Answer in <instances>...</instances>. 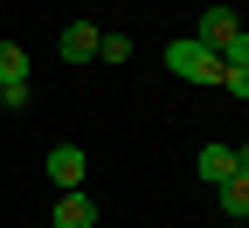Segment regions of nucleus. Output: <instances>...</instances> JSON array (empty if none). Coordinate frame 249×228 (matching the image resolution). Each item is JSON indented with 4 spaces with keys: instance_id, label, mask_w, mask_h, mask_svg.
<instances>
[{
    "instance_id": "obj_1",
    "label": "nucleus",
    "mask_w": 249,
    "mask_h": 228,
    "mask_svg": "<svg viewBox=\"0 0 249 228\" xmlns=\"http://www.w3.org/2000/svg\"><path fill=\"white\" fill-rule=\"evenodd\" d=\"M160 62H166L180 83H201V90H214V83H222V55H214L208 42H194V35H180V42H173Z\"/></svg>"
},
{
    "instance_id": "obj_2",
    "label": "nucleus",
    "mask_w": 249,
    "mask_h": 228,
    "mask_svg": "<svg viewBox=\"0 0 249 228\" xmlns=\"http://www.w3.org/2000/svg\"><path fill=\"white\" fill-rule=\"evenodd\" d=\"M49 228H97V193H83V187H70L55 201V221Z\"/></svg>"
},
{
    "instance_id": "obj_3",
    "label": "nucleus",
    "mask_w": 249,
    "mask_h": 228,
    "mask_svg": "<svg viewBox=\"0 0 249 228\" xmlns=\"http://www.w3.org/2000/svg\"><path fill=\"white\" fill-rule=\"evenodd\" d=\"M194 166H201V180H208V187H229V180H235V145H222V139H208Z\"/></svg>"
},
{
    "instance_id": "obj_4",
    "label": "nucleus",
    "mask_w": 249,
    "mask_h": 228,
    "mask_svg": "<svg viewBox=\"0 0 249 228\" xmlns=\"http://www.w3.org/2000/svg\"><path fill=\"white\" fill-rule=\"evenodd\" d=\"M97 42H104V35H97L90 21H70V28H62V42H55V49H62V62H97Z\"/></svg>"
},
{
    "instance_id": "obj_5",
    "label": "nucleus",
    "mask_w": 249,
    "mask_h": 228,
    "mask_svg": "<svg viewBox=\"0 0 249 228\" xmlns=\"http://www.w3.org/2000/svg\"><path fill=\"white\" fill-rule=\"evenodd\" d=\"M235 7H201V28H194V42H208V49H222L229 35H235Z\"/></svg>"
},
{
    "instance_id": "obj_6",
    "label": "nucleus",
    "mask_w": 249,
    "mask_h": 228,
    "mask_svg": "<svg viewBox=\"0 0 249 228\" xmlns=\"http://www.w3.org/2000/svg\"><path fill=\"white\" fill-rule=\"evenodd\" d=\"M49 180H55L62 193L83 187V152H76V145H55V152H49Z\"/></svg>"
},
{
    "instance_id": "obj_7",
    "label": "nucleus",
    "mask_w": 249,
    "mask_h": 228,
    "mask_svg": "<svg viewBox=\"0 0 249 228\" xmlns=\"http://www.w3.org/2000/svg\"><path fill=\"white\" fill-rule=\"evenodd\" d=\"M214 201H222L229 221H249V173H235L229 187H214Z\"/></svg>"
},
{
    "instance_id": "obj_8",
    "label": "nucleus",
    "mask_w": 249,
    "mask_h": 228,
    "mask_svg": "<svg viewBox=\"0 0 249 228\" xmlns=\"http://www.w3.org/2000/svg\"><path fill=\"white\" fill-rule=\"evenodd\" d=\"M0 83H28V49L21 42H0Z\"/></svg>"
},
{
    "instance_id": "obj_9",
    "label": "nucleus",
    "mask_w": 249,
    "mask_h": 228,
    "mask_svg": "<svg viewBox=\"0 0 249 228\" xmlns=\"http://www.w3.org/2000/svg\"><path fill=\"white\" fill-rule=\"evenodd\" d=\"M222 90L235 97V104H249V62H229V70H222Z\"/></svg>"
},
{
    "instance_id": "obj_10",
    "label": "nucleus",
    "mask_w": 249,
    "mask_h": 228,
    "mask_svg": "<svg viewBox=\"0 0 249 228\" xmlns=\"http://www.w3.org/2000/svg\"><path fill=\"white\" fill-rule=\"evenodd\" d=\"M214 55H222V70H229V62H249V28H235V35L214 49Z\"/></svg>"
},
{
    "instance_id": "obj_11",
    "label": "nucleus",
    "mask_w": 249,
    "mask_h": 228,
    "mask_svg": "<svg viewBox=\"0 0 249 228\" xmlns=\"http://www.w3.org/2000/svg\"><path fill=\"white\" fill-rule=\"evenodd\" d=\"M97 55H104V62H132V42H124V35H104Z\"/></svg>"
},
{
    "instance_id": "obj_12",
    "label": "nucleus",
    "mask_w": 249,
    "mask_h": 228,
    "mask_svg": "<svg viewBox=\"0 0 249 228\" xmlns=\"http://www.w3.org/2000/svg\"><path fill=\"white\" fill-rule=\"evenodd\" d=\"M0 104H7V111H28V83H0Z\"/></svg>"
},
{
    "instance_id": "obj_13",
    "label": "nucleus",
    "mask_w": 249,
    "mask_h": 228,
    "mask_svg": "<svg viewBox=\"0 0 249 228\" xmlns=\"http://www.w3.org/2000/svg\"><path fill=\"white\" fill-rule=\"evenodd\" d=\"M235 173H249V139H242V145H235Z\"/></svg>"
}]
</instances>
